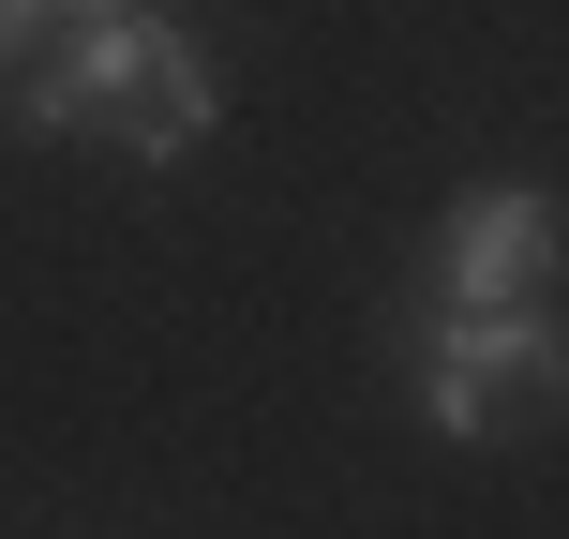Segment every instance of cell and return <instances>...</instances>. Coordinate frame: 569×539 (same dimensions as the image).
Segmentation results:
<instances>
[{
	"instance_id": "6da1fadb",
	"label": "cell",
	"mask_w": 569,
	"mask_h": 539,
	"mask_svg": "<svg viewBox=\"0 0 569 539\" xmlns=\"http://www.w3.org/2000/svg\"><path fill=\"white\" fill-rule=\"evenodd\" d=\"M0 90H16L30 136H120L136 166H180V150L210 136V106H226V90H210V46L166 30V16H106V30H76L46 76L16 60Z\"/></svg>"
},
{
	"instance_id": "5b68a950",
	"label": "cell",
	"mask_w": 569,
	"mask_h": 539,
	"mask_svg": "<svg viewBox=\"0 0 569 539\" xmlns=\"http://www.w3.org/2000/svg\"><path fill=\"white\" fill-rule=\"evenodd\" d=\"M90 16H120V0H90Z\"/></svg>"
},
{
	"instance_id": "3957f363",
	"label": "cell",
	"mask_w": 569,
	"mask_h": 539,
	"mask_svg": "<svg viewBox=\"0 0 569 539\" xmlns=\"http://www.w3.org/2000/svg\"><path fill=\"white\" fill-rule=\"evenodd\" d=\"M435 300H450V315H510V300H555V210L525 196V180H480V196L450 210Z\"/></svg>"
},
{
	"instance_id": "277c9868",
	"label": "cell",
	"mask_w": 569,
	"mask_h": 539,
	"mask_svg": "<svg viewBox=\"0 0 569 539\" xmlns=\"http://www.w3.org/2000/svg\"><path fill=\"white\" fill-rule=\"evenodd\" d=\"M30 30H46V0H0V76L30 60Z\"/></svg>"
},
{
	"instance_id": "7a4b0ae2",
	"label": "cell",
	"mask_w": 569,
	"mask_h": 539,
	"mask_svg": "<svg viewBox=\"0 0 569 539\" xmlns=\"http://www.w3.org/2000/svg\"><path fill=\"white\" fill-rule=\"evenodd\" d=\"M420 420L465 435V450L555 435V300H510V315H450L435 300V330H420Z\"/></svg>"
}]
</instances>
